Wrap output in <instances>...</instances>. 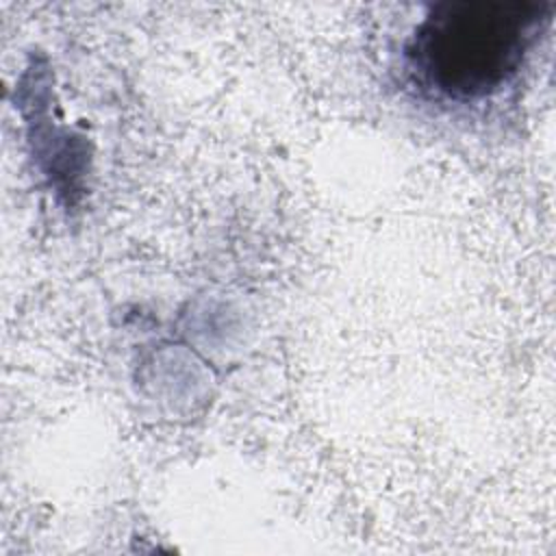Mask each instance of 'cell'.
<instances>
[{
    "label": "cell",
    "mask_w": 556,
    "mask_h": 556,
    "mask_svg": "<svg viewBox=\"0 0 556 556\" xmlns=\"http://www.w3.org/2000/svg\"><path fill=\"white\" fill-rule=\"evenodd\" d=\"M539 0H447L419 22L406 56L417 80L452 100L506 85L549 20Z\"/></svg>",
    "instance_id": "1"
}]
</instances>
